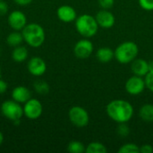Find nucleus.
<instances>
[{
	"mask_svg": "<svg viewBox=\"0 0 153 153\" xmlns=\"http://www.w3.org/2000/svg\"><path fill=\"white\" fill-rule=\"evenodd\" d=\"M16 4L18 5H21V6H26L28 4H30L33 0H13Z\"/></svg>",
	"mask_w": 153,
	"mask_h": 153,
	"instance_id": "nucleus-31",
	"label": "nucleus"
},
{
	"mask_svg": "<svg viewBox=\"0 0 153 153\" xmlns=\"http://www.w3.org/2000/svg\"><path fill=\"white\" fill-rule=\"evenodd\" d=\"M11 97H12V100H15L16 102L20 104H24L26 101H28L31 98V92L27 87L20 85L13 89Z\"/></svg>",
	"mask_w": 153,
	"mask_h": 153,
	"instance_id": "nucleus-15",
	"label": "nucleus"
},
{
	"mask_svg": "<svg viewBox=\"0 0 153 153\" xmlns=\"http://www.w3.org/2000/svg\"><path fill=\"white\" fill-rule=\"evenodd\" d=\"M27 68L29 73L36 77L42 76L47 71V64L43 58L39 56L31 57L27 64Z\"/></svg>",
	"mask_w": 153,
	"mask_h": 153,
	"instance_id": "nucleus-11",
	"label": "nucleus"
},
{
	"mask_svg": "<svg viewBox=\"0 0 153 153\" xmlns=\"http://www.w3.org/2000/svg\"><path fill=\"white\" fill-rule=\"evenodd\" d=\"M126 91L127 93L131 95H139L141 94L146 88L144 77H141L138 75H133L126 82L125 84Z\"/></svg>",
	"mask_w": 153,
	"mask_h": 153,
	"instance_id": "nucleus-9",
	"label": "nucleus"
},
{
	"mask_svg": "<svg viewBox=\"0 0 153 153\" xmlns=\"http://www.w3.org/2000/svg\"><path fill=\"white\" fill-rule=\"evenodd\" d=\"M7 22L9 26L17 31H22V29L27 25V17L22 11H13L8 14Z\"/></svg>",
	"mask_w": 153,
	"mask_h": 153,
	"instance_id": "nucleus-10",
	"label": "nucleus"
},
{
	"mask_svg": "<svg viewBox=\"0 0 153 153\" xmlns=\"http://www.w3.org/2000/svg\"><path fill=\"white\" fill-rule=\"evenodd\" d=\"M0 78H1V66H0Z\"/></svg>",
	"mask_w": 153,
	"mask_h": 153,
	"instance_id": "nucleus-33",
	"label": "nucleus"
},
{
	"mask_svg": "<svg viewBox=\"0 0 153 153\" xmlns=\"http://www.w3.org/2000/svg\"><path fill=\"white\" fill-rule=\"evenodd\" d=\"M115 0H99V4L101 9H110L114 5Z\"/></svg>",
	"mask_w": 153,
	"mask_h": 153,
	"instance_id": "nucleus-27",
	"label": "nucleus"
},
{
	"mask_svg": "<svg viewBox=\"0 0 153 153\" xmlns=\"http://www.w3.org/2000/svg\"><path fill=\"white\" fill-rule=\"evenodd\" d=\"M7 88H8V85H7L6 82L0 78V94L4 93L7 91Z\"/></svg>",
	"mask_w": 153,
	"mask_h": 153,
	"instance_id": "nucleus-30",
	"label": "nucleus"
},
{
	"mask_svg": "<svg viewBox=\"0 0 153 153\" xmlns=\"http://www.w3.org/2000/svg\"><path fill=\"white\" fill-rule=\"evenodd\" d=\"M3 143H4V134H3L2 132L0 131V146L2 145Z\"/></svg>",
	"mask_w": 153,
	"mask_h": 153,
	"instance_id": "nucleus-32",
	"label": "nucleus"
},
{
	"mask_svg": "<svg viewBox=\"0 0 153 153\" xmlns=\"http://www.w3.org/2000/svg\"><path fill=\"white\" fill-rule=\"evenodd\" d=\"M22 34L23 40L31 48H39L43 45L46 34L43 27L39 23H27V25L22 29Z\"/></svg>",
	"mask_w": 153,
	"mask_h": 153,
	"instance_id": "nucleus-2",
	"label": "nucleus"
},
{
	"mask_svg": "<svg viewBox=\"0 0 153 153\" xmlns=\"http://www.w3.org/2000/svg\"><path fill=\"white\" fill-rule=\"evenodd\" d=\"M12 59L16 62V63H22L25 60H27L28 56H29V51L27 49L26 47L24 46H17L14 47L12 54H11Z\"/></svg>",
	"mask_w": 153,
	"mask_h": 153,
	"instance_id": "nucleus-16",
	"label": "nucleus"
},
{
	"mask_svg": "<svg viewBox=\"0 0 153 153\" xmlns=\"http://www.w3.org/2000/svg\"><path fill=\"white\" fill-rule=\"evenodd\" d=\"M108 117L116 123L129 122L134 113L132 104L125 100H114L110 101L106 107Z\"/></svg>",
	"mask_w": 153,
	"mask_h": 153,
	"instance_id": "nucleus-1",
	"label": "nucleus"
},
{
	"mask_svg": "<svg viewBox=\"0 0 153 153\" xmlns=\"http://www.w3.org/2000/svg\"><path fill=\"white\" fill-rule=\"evenodd\" d=\"M2 115L15 126H18L23 117V107L13 100H4L1 105Z\"/></svg>",
	"mask_w": 153,
	"mask_h": 153,
	"instance_id": "nucleus-5",
	"label": "nucleus"
},
{
	"mask_svg": "<svg viewBox=\"0 0 153 153\" xmlns=\"http://www.w3.org/2000/svg\"><path fill=\"white\" fill-rule=\"evenodd\" d=\"M141 153H152L153 152V147L151 144H143L140 147Z\"/></svg>",
	"mask_w": 153,
	"mask_h": 153,
	"instance_id": "nucleus-29",
	"label": "nucleus"
},
{
	"mask_svg": "<svg viewBox=\"0 0 153 153\" xmlns=\"http://www.w3.org/2000/svg\"><path fill=\"white\" fill-rule=\"evenodd\" d=\"M74 22L77 32L83 38H91L98 32L99 24L95 19V16L84 13L77 16Z\"/></svg>",
	"mask_w": 153,
	"mask_h": 153,
	"instance_id": "nucleus-3",
	"label": "nucleus"
},
{
	"mask_svg": "<svg viewBox=\"0 0 153 153\" xmlns=\"http://www.w3.org/2000/svg\"><path fill=\"white\" fill-rule=\"evenodd\" d=\"M146 88L153 93V69L150 70L149 73L144 76Z\"/></svg>",
	"mask_w": 153,
	"mask_h": 153,
	"instance_id": "nucleus-25",
	"label": "nucleus"
},
{
	"mask_svg": "<svg viewBox=\"0 0 153 153\" xmlns=\"http://www.w3.org/2000/svg\"><path fill=\"white\" fill-rule=\"evenodd\" d=\"M93 44L87 38L80 39L74 47V54L77 58L86 59L93 53Z\"/></svg>",
	"mask_w": 153,
	"mask_h": 153,
	"instance_id": "nucleus-8",
	"label": "nucleus"
},
{
	"mask_svg": "<svg viewBox=\"0 0 153 153\" xmlns=\"http://www.w3.org/2000/svg\"><path fill=\"white\" fill-rule=\"evenodd\" d=\"M139 116L144 122H153V104H144L139 110Z\"/></svg>",
	"mask_w": 153,
	"mask_h": 153,
	"instance_id": "nucleus-18",
	"label": "nucleus"
},
{
	"mask_svg": "<svg viewBox=\"0 0 153 153\" xmlns=\"http://www.w3.org/2000/svg\"><path fill=\"white\" fill-rule=\"evenodd\" d=\"M70 122L78 128H83L90 123V115L85 108L80 106H74L68 111Z\"/></svg>",
	"mask_w": 153,
	"mask_h": 153,
	"instance_id": "nucleus-6",
	"label": "nucleus"
},
{
	"mask_svg": "<svg viewBox=\"0 0 153 153\" xmlns=\"http://www.w3.org/2000/svg\"><path fill=\"white\" fill-rule=\"evenodd\" d=\"M8 9H9L8 4L4 1L1 0L0 1V16L5 15L8 13Z\"/></svg>",
	"mask_w": 153,
	"mask_h": 153,
	"instance_id": "nucleus-28",
	"label": "nucleus"
},
{
	"mask_svg": "<svg viewBox=\"0 0 153 153\" xmlns=\"http://www.w3.org/2000/svg\"><path fill=\"white\" fill-rule=\"evenodd\" d=\"M117 134L120 137H127L130 134V127L127 126L126 123H119L117 127Z\"/></svg>",
	"mask_w": 153,
	"mask_h": 153,
	"instance_id": "nucleus-24",
	"label": "nucleus"
},
{
	"mask_svg": "<svg viewBox=\"0 0 153 153\" xmlns=\"http://www.w3.org/2000/svg\"><path fill=\"white\" fill-rule=\"evenodd\" d=\"M115 58L120 64H131L139 53V48L134 41H125L119 44L114 50Z\"/></svg>",
	"mask_w": 153,
	"mask_h": 153,
	"instance_id": "nucleus-4",
	"label": "nucleus"
},
{
	"mask_svg": "<svg viewBox=\"0 0 153 153\" xmlns=\"http://www.w3.org/2000/svg\"><path fill=\"white\" fill-rule=\"evenodd\" d=\"M151 70L150 62L143 58H135L131 62V71L134 75L144 77Z\"/></svg>",
	"mask_w": 153,
	"mask_h": 153,
	"instance_id": "nucleus-14",
	"label": "nucleus"
},
{
	"mask_svg": "<svg viewBox=\"0 0 153 153\" xmlns=\"http://www.w3.org/2000/svg\"><path fill=\"white\" fill-rule=\"evenodd\" d=\"M119 153H139L140 152V147L135 144V143H126L124 145H122L119 150Z\"/></svg>",
	"mask_w": 153,
	"mask_h": 153,
	"instance_id": "nucleus-23",
	"label": "nucleus"
},
{
	"mask_svg": "<svg viewBox=\"0 0 153 153\" xmlns=\"http://www.w3.org/2000/svg\"><path fill=\"white\" fill-rule=\"evenodd\" d=\"M23 41L24 40H23L22 31H17V30L12 31L11 33L8 34L6 38V43L12 48L20 46Z\"/></svg>",
	"mask_w": 153,
	"mask_h": 153,
	"instance_id": "nucleus-19",
	"label": "nucleus"
},
{
	"mask_svg": "<svg viewBox=\"0 0 153 153\" xmlns=\"http://www.w3.org/2000/svg\"><path fill=\"white\" fill-rule=\"evenodd\" d=\"M42 113L43 106L38 99L30 98L23 104V116L30 120H36L39 118Z\"/></svg>",
	"mask_w": 153,
	"mask_h": 153,
	"instance_id": "nucleus-7",
	"label": "nucleus"
},
{
	"mask_svg": "<svg viewBox=\"0 0 153 153\" xmlns=\"http://www.w3.org/2000/svg\"><path fill=\"white\" fill-rule=\"evenodd\" d=\"M0 1H1V0H0Z\"/></svg>",
	"mask_w": 153,
	"mask_h": 153,
	"instance_id": "nucleus-34",
	"label": "nucleus"
},
{
	"mask_svg": "<svg viewBox=\"0 0 153 153\" xmlns=\"http://www.w3.org/2000/svg\"><path fill=\"white\" fill-rule=\"evenodd\" d=\"M56 16L63 22H72L76 20L77 13L73 6L64 4L57 8Z\"/></svg>",
	"mask_w": 153,
	"mask_h": 153,
	"instance_id": "nucleus-13",
	"label": "nucleus"
},
{
	"mask_svg": "<svg viewBox=\"0 0 153 153\" xmlns=\"http://www.w3.org/2000/svg\"><path fill=\"white\" fill-rule=\"evenodd\" d=\"M96 56L100 63L106 64L110 62L113 58H115V52L110 48L103 47L97 50Z\"/></svg>",
	"mask_w": 153,
	"mask_h": 153,
	"instance_id": "nucleus-17",
	"label": "nucleus"
},
{
	"mask_svg": "<svg viewBox=\"0 0 153 153\" xmlns=\"http://www.w3.org/2000/svg\"><path fill=\"white\" fill-rule=\"evenodd\" d=\"M108 149L107 147L99 142H92L90 143L85 149L86 153H107Z\"/></svg>",
	"mask_w": 153,
	"mask_h": 153,
	"instance_id": "nucleus-20",
	"label": "nucleus"
},
{
	"mask_svg": "<svg viewBox=\"0 0 153 153\" xmlns=\"http://www.w3.org/2000/svg\"><path fill=\"white\" fill-rule=\"evenodd\" d=\"M95 19L99 24V27H101L103 29H109L112 28L116 22V18L115 15L108 11V9H101L100 10L96 16Z\"/></svg>",
	"mask_w": 153,
	"mask_h": 153,
	"instance_id": "nucleus-12",
	"label": "nucleus"
},
{
	"mask_svg": "<svg viewBox=\"0 0 153 153\" xmlns=\"http://www.w3.org/2000/svg\"><path fill=\"white\" fill-rule=\"evenodd\" d=\"M86 146L79 141H71L67 145V152L70 153L85 152Z\"/></svg>",
	"mask_w": 153,
	"mask_h": 153,
	"instance_id": "nucleus-21",
	"label": "nucleus"
},
{
	"mask_svg": "<svg viewBox=\"0 0 153 153\" xmlns=\"http://www.w3.org/2000/svg\"><path fill=\"white\" fill-rule=\"evenodd\" d=\"M140 6L145 11H153V0H138Z\"/></svg>",
	"mask_w": 153,
	"mask_h": 153,
	"instance_id": "nucleus-26",
	"label": "nucleus"
},
{
	"mask_svg": "<svg viewBox=\"0 0 153 153\" xmlns=\"http://www.w3.org/2000/svg\"><path fill=\"white\" fill-rule=\"evenodd\" d=\"M33 88L36 91L37 93L40 95H46L49 92V85L47 82L38 80L33 83Z\"/></svg>",
	"mask_w": 153,
	"mask_h": 153,
	"instance_id": "nucleus-22",
	"label": "nucleus"
}]
</instances>
